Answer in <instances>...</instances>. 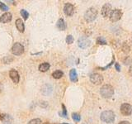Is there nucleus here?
Segmentation results:
<instances>
[{
  "instance_id": "nucleus-2",
  "label": "nucleus",
  "mask_w": 132,
  "mask_h": 124,
  "mask_svg": "<svg viewBox=\"0 0 132 124\" xmlns=\"http://www.w3.org/2000/svg\"><path fill=\"white\" fill-rule=\"evenodd\" d=\"M100 93H101V95H102L103 98H111V96L114 94V89H113V88H112L111 85H105L101 88Z\"/></svg>"
},
{
  "instance_id": "nucleus-12",
  "label": "nucleus",
  "mask_w": 132,
  "mask_h": 124,
  "mask_svg": "<svg viewBox=\"0 0 132 124\" xmlns=\"http://www.w3.org/2000/svg\"><path fill=\"white\" fill-rule=\"evenodd\" d=\"M11 20H12V14L10 13H5L0 17V22L2 23L9 22Z\"/></svg>"
},
{
  "instance_id": "nucleus-16",
  "label": "nucleus",
  "mask_w": 132,
  "mask_h": 124,
  "mask_svg": "<svg viewBox=\"0 0 132 124\" xmlns=\"http://www.w3.org/2000/svg\"><path fill=\"white\" fill-rule=\"evenodd\" d=\"M69 78L72 82H77L78 81V75L75 69H72L69 72Z\"/></svg>"
},
{
  "instance_id": "nucleus-9",
  "label": "nucleus",
  "mask_w": 132,
  "mask_h": 124,
  "mask_svg": "<svg viewBox=\"0 0 132 124\" xmlns=\"http://www.w3.org/2000/svg\"><path fill=\"white\" fill-rule=\"evenodd\" d=\"M64 12L67 16H72L73 14V13H74V7H73V6L71 4V3H65V5H64Z\"/></svg>"
},
{
  "instance_id": "nucleus-7",
  "label": "nucleus",
  "mask_w": 132,
  "mask_h": 124,
  "mask_svg": "<svg viewBox=\"0 0 132 124\" xmlns=\"http://www.w3.org/2000/svg\"><path fill=\"white\" fill-rule=\"evenodd\" d=\"M90 80L94 85H101L103 81V77L100 74L94 73L90 75Z\"/></svg>"
},
{
  "instance_id": "nucleus-11",
  "label": "nucleus",
  "mask_w": 132,
  "mask_h": 124,
  "mask_svg": "<svg viewBox=\"0 0 132 124\" xmlns=\"http://www.w3.org/2000/svg\"><path fill=\"white\" fill-rule=\"evenodd\" d=\"M111 5L110 3L104 4L103 7H102V14L103 17H107L111 13Z\"/></svg>"
},
{
  "instance_id": "nucleus-5",
  "label": "nucleus",
  "mask_w": 132,
  "mask_h": 124,
  "mask_svg": "<svg viewBox=\"0 0 132 124\" xmlns=\"http://www.w3.org/2000/svg\"><path fill=\"white\" fill-rule=\"evenodd\" d=\"M122 16V12L120 9H114L110 13V20L111 22H117L121 19Z\"/></svg>"
},
{
  "instance_id": "nucleus-23",
  "label": "nucleus",
  "mask_w": 132,
  "mask_h": 124,
  "mask_svg": "<svg viewBox=\"0 0 132 124\" xmlns=\"http://www.w3.org/2000/svg\"><path fill=\"white\" fill-rule=\"evenodd\" d=\"M9 9H8V7H7L5 3H3L2 2H0V10L1 11H3V12H6Z\"/></svg>"
},
{
  "instance_id": "nucleus-8",
  "label": "nucleus",
  "mask_w": 132,
  "mask_h": 124,
  "mask_svg": "<svg viewBox=\"0 0 132 124\" xmlns=\"http://www.w3.org/2000/svg\"><path fill=\"white\" fill-rule=\"evenodd\" d=\"M121 113L125 116L130 115L132 113L131 105L128 104V103H123V104L121 106Z\"/></svg>"
},
{
  "instance_id": "nucleus-22",
  "label": "nucleus",
  "mask_w": 132,
  "mask_h": 124,
  "mask_svg": "<svg viewBox=\"0 0 132 124\" xmlns=\"http://www.w3.org/2000/svg\"><path fill=\"white\" fill-rule=\"evenodd\" d=\"M41 123H42V122H41V120L40 118L32 119L28 122V124H41Z\"/></svg>"
},
{
  "instance_id": "nucleus-25",
  "label": "nucleus",
  "mask_w": 132,
  "mask_h": 124,
  "mask_svg": "<svg viewBox=\"0 0 132 124\" xmlns=\"http://www.w3.org/2000/svg\"><path fill=\"white\" fill-rule=\"evenodd\" d=\"M62 108H63V117L67 118V111H66L65 106L63 104V105H62Z\"/></svg>"
},
{
  "instance_id": "nucleus-4",
  "label": "nucleus",
  "mask_w": 132,
  "mask_h": 124,
  "mask_svg": "<svg viewBox=\"0 0 132 124\" xmlns=\"http://www.w3.org/2000/svg\"><path fill=\"white\" fill-rule=\"evenodd\" d=\"M24 52V46L21 43H15L12 47V53L15 55H21Z\"/></svg>"
},
{
  "instance_id": "nucleus-17",
  "label": "nucleus",
  "mask_w": 132,
  "mask_h": 124,
  "mask_svg": "<svg viewBox=\"0 0 132 124\" xmlns=\"http://www.w3.org/2000/svg\"><path fill=\"white\" fill-rule=\"evenodd\" d=\"M50 67V65L48 62H45V63H42L39 66V70L41 71V72H45L47 71Z\"/></svg>"
},
{
  "instance_id": "nucleus-26",
  "label": "nucleus",
  "mask_w": 132,
  "mask_h": 124,
  "mask_svg": "<svg viewBox=\"0 0 132 124\" xmlns=\"http://www.w3.org/2000/svg\"><path fill=\"white\" fill-rule=\"evenodd\" d=\"M119 124H130L129 122H127V121H122V122H121Z\"/></svg>"
},
{
  "instance_id": "nucleus-6",
  "label": "nucleus",
  "mask_w": 132,
  "mask_h": 124,
  "mask_svg": "<svg viewBox=\"0 0 132 124\" xmlns=\"http://www.w3.org/2000/svg\"><path fill=\"white\" fill-rule=\"evenodd\" d=\"M90 44H91V41L86 37H80L79 39V41H78V45H79L80 48H82V49H85V48L88 47L90 46Z\"/></svg>"
},
{
  "instance_id": "nucleus-13",
  "label": "nucleus",
  "mask_w": 132,
  "mask_h": 124,
  "mask_svg": "<svg viewBox=\"0 0 132 124\" xmlns=\"http://www.w3.org/2000/svg\"><path fill=\"white\" fill-rule=\"evenodd\" d=\"M0 120L3 122V124H12V122H13L11 116L7 114H3L0 116Z\"/></svg>"
},
{
  "instance_id": "nucleus-21",
  "label": "nucleus",
  "mask_w": 132,
  "mask_h": 124,
  "mask_svg": "<svg viewBox=\"0 0 132 124\" xmlns=\"http://www.w3.org/2000/svg\"><path fill=\"white\" fill-rule=\"evenodd\" d=\"M72 118L73 119V121H75V122H79L81 120L80 115L79 113H73L72 114Z\"/></svg>"
},
{
  "instance_id": "nucleus-24",
  "label": "nucleus",
  "mask_w": 132,
  "mask_h": 124,
  "mask_svg": "<svg viewBox=\"0 0 132 124\" xmlns=\"http://www.w3.org/2000/svg\"><path fill=\"white\" fill-rule=\"evenodd\" d=\"M73 42V37H72L71 35H68L67 37H66V43L69 44V45H70Z\"/></svg>"
},
{
  "instance_id": "nucleus-28",
  "label": "nucleus",
  "mask_w": 132,
  "mask_h": 124,
  "mask_svg": "<svg viewBox=\"0 0 132 124\" xmlns=\"http://www.w3.org/2000/svg\"><path fill=\"white\" fill-rule=\"evenodd\" d=\"M129 73H130V75L132 76V65L130 67V70H129Z\"/></svg>"
},
{
  "instance_id": "nucleus-10",
  "label": "nucleus",
  "mask_w": 132,
  "mask_h": 124,
  "mask_svg": "<svg viewBox=\"0 0 132 124\" xmlns=\"http://www.w3.org/2000/svg\"><path fill=\"white\" fill-rule=\"evenodd\" d=\"M9 76L12 79V80L13 81V83L17 84L20 79V76H19L18 72L16 70H11L9 72Z\"/></svg>"
},
{
  "instance_id": "nucleus-19",
  "label": "nucleus",
  "mask_w": 132,
  "mask_h": 124,
  "mask_svg": "<svg viewBox=\"0 0 132 124\" xmlns=\"http://www.w3.org/2000/svg\"><path fill=\"white\" fill-rule=\"evenodd\" d=\"M20 13L22 15V17L24 18V20H27L28 17H29V13H28V12L26 11V10H24V9H22L21 12H20Z\"/></svg>"
},
{
  "instance_id": "nucleus-15",
  "label": "nucleus",
  "mask_w": 132,
  "mask_h": 124,
  "mask_svg": "<svg viewBox=\"0 0 132 124\" xmlns=\"http://www.w3.org/2000/svg\"><path fill=\"white\" fill-rule=\"evenodd\" d=\"M56 27H57V28L59 29L60 31H64L65 28H66V25H65V22L64 21V19L60 18L59 20H58Z\"/></svg>"
},
{
  "instance_id": "nucleus-1",
  "label": "nucleus",
  "mask_w": 132,
  "mask_h": 124,
  "mask_svg": "<svg viewBox=\"0 0 132 124\" xmlns=\"http://www.w3.org/2000/svg\"><path fill=\"white\" fill-rule=\"evenodd\" d=\"M115 118H116V115L114 113V112H112L111 110L104 111L102 113V114H101V120L107 123L113 122Z\"/></svg>"
},
{
  "instance_id": "nucleus-18",
  "label": "nucleus",
  "mask_w": 132,
  "mask_h": 124,
  "mask_svg": "<svg viewBox=\"0 0 132 124\" xmlns=\"http://www.w3.org/2000/svg\"><path fill=\"white\" fill-rule=\"evenodd\" d=\"M64 75V73L61 70H55V72H53L52 76L54 79H60Z\"/></svg>"
},
{
  "instance_id": "nucleus-27",
  "label": "nucleus",
  "mask_w": 132,
  "mask_h": 124,
  "mask_svg": "<svg viewBox=\"0 0 132 124\" xmlns=\"http://www.w3.org/2000/svg\"><path fill=\"white\" fill-rule=\"evenodd\" d=\"M116 70H117L118 71H120V65H119V64H117V63L116 64Z\"/></svg>"
},
{
  "instance_id": "nucleus-20",
  "label": "nucleus",
  "mask_w": 132,
  "mask_h": 124,
  "mask_svg": "<svg viewBox=\"0 0 132 124\" xmlns=\"http://www.w3.org/2000/svg\"><path fill=\"white\" fill-rule=\"evenodd\" d=\"M97 42H98V44H100V45H106L107 44V41L102 37H99L97 39Z\"/></svg>"
},
{
  "instance_id": "nucleus-3",
  "label": "nucleus",
  "mask_w": 132,
  "mask_h": 124,
  "mask_svg": "<svg viewBox=\"0 0 132 124\" xmlns=\"http://www.w3.org/2000/svg\"><path fill=\"white\" fill-rule=\"evenodd\" d=\"M97 16H98V10H97L95 7H90V9H88L86 11V13H85L84 18L87 22H91L96 19Z\"/></svg>"
},
{
  "instance_id": "nucleus-14",
  "label": "nucleus",
  "mask_w": 132,
  "mask_h": 124,
  "mask_svg": "<svg viewBox=\"0 0 132 124\" xmlns=\"http://www.w3.org/2000/svg\"><path fill=\"white\" fill-rule=\"evenodd\" d=\"M16 27L17 30L20 31V32H23L25 30V26H24V22L22 19H17L16 20Z\"/></svg>"
}]
</instances>
